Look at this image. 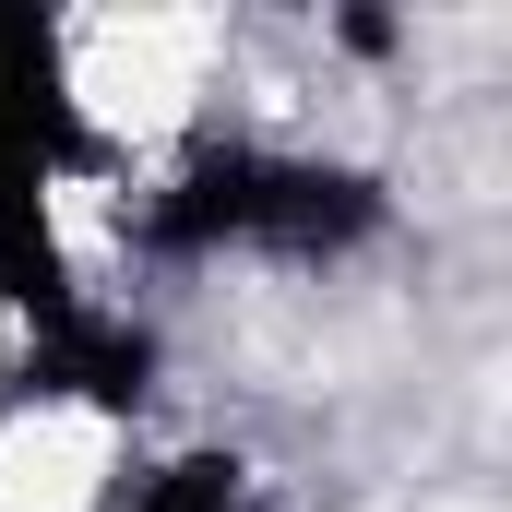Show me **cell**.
Returning <instances> with one entry per match:
<instances>
[{
    "label": "cell",
    "mask_w": 512,
    "mask_h": 512,
    "mask_svg": "<svg viewBox=\"0 0 512 512\" xmlns=\"http://www.w3.org/2000/svg\"><path fill=\"white\" fill-rule=\"evenodd\" d=\"M382 227H393L382 167L322 155V143H262V131L191 143L131 203V251L143 262H346Z\"/></svg>",
    "instance_id": "6da1fadb"
},
{
    "label": "cell",
    "mask_w": 512,
    "mask_h": 512,
    "mask_svg": "<svg viewBox=\"0 0 512 512\" xmlns=\"http://www.w3.org/2000/svg\"><path fill=\"white\" fill-rule=\"evenodd\" d=\"M155 370H167L155 322H131V310H108V298H84V310L12 334V358H0V405H36V417H108V429H131V417L155 405Z\"/></svg>",
    "instance_id": "3957f363"
},
{
    "label": "cell",
    "mask_w": 512,
    "mask_h": 512,
    "mask_svg": "<svg viewBox=\"0 0 512 512\" xmlns=\"http://www.w3.org/2000/svg\"><path fill=\"white\" fill-rule=\"evenodd\" d=\"M96 167H108V131L84 108L72 24L36 12V0H0V191L60 203V191L96 179Z\"/></svg>",
    "instance_id": "7a4b0ae2"
},
{
    "label": "cell",
    "mask_w": 512,
    "mask_h": 512,
    "mask_svg": "<svg viewBox=\"0 0 512 512\" xmlns=\"http://www.w3.org/2000/svg\"><path fill=\"white\" fill-rule=\"evenodd\" d=\"M120 512H274L251 453H227V441H179V453H155L143 477L120 489Z\"/></svg>",
    "instance_id": "277c9868"
}]
</instances>
